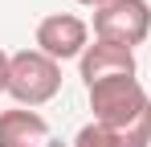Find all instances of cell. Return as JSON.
Wrapping results in <instances>:
<instances>
[{
  "mask_svg": "<svg viewBox=\"0 0 151 147\" xmlns=\"http://www.w3.org/2000/svg\"><path fill=\"white\" fill-rule=\"evenodd\" d=\"M78 4H90V8H102V4H110V0H78Z\"/></svg>",
  "mask_w": 151,
  "mask_h": 147,
  "instance_id": "cell-9",
  "label": "cell"
},
{
  "mask_svg": "<svg viewBox=\"0 0 151 147\" xmlns=\"http://www.w3.org/2000/svg\"><path fill=\"white\" fill-rule=\"evenodd\" d=\"M74 147H119V143H114V135H110L106 127H98V122H86V127L74 135Z\"/></svg>",
  "mask_w": 151,
  "mask_h": 147,
  "instance_id": "cell-7",
  "label": "cell"
},
{
  "mask_svg": "<svg viewBox=\"0 0 151 147\" xmlns=\"http://www.w3.org/2000/svg\"><path fill=\"white\" fill-rule=\"evenodd\" d=\"M0 147H61L37 110H0Z\"/></svg>",
  "mask_w": 151,
  "mask_h": 147,
  "instance_id": "cell-6",
  "label": "cell"
},
{
  "mask_svg": "<svg viewBox=\"0 0 151 147\" xmlns=\"http://www.w3.org/2000/svg\"><path fill=\"white\" fill-rule=\"evenodd\" d=\"M61 90V66L45 57L41 49H21L8 61V94L21 106H45L49 98H57Z\"/></svg>",
  "mask_w": 151,
  "mask_h": 147,
  "instance_id": "cell-2",
  "label": "cell"
},
{
  "mask_svg": "<svg viewBox=\"0 0 151 147\" xmlns=\"http://www.w3.org/2000/svg\"><path fill=\"white\" fill-rule=\"evenodd\" d=\"M86 94H90L94 122L106 127L110 135L127 131V127L151 106V98H147V90L139 86V78H106V82H98V86H90Z\"/></svg>",
  "mask_w": 151,
  "mask_h": 147,
  "instance_id": "cell-1",
  "label": "cell"
},
{
  "mask_svg": "<svg viewBox=\"0 0 151 147\" xmlns=\"http://www.w3.org/2000/svg\"><path fill=\"white\" fill-rule=\"evenodd\" d=\"M8 61H12V57L0 49V90H8Z\"/></svg>",
  "mask_w": 151,
  "mask_h": 147,
  "instance_id": "cell-8",
  "label": "cell"
},
{
  "mask_svg": "<svg viewBox=\"0 0 151 147\" xmlns=\"http://www.w3.org/2000/svg\"><path fill=\"white\" fill-rule=\"evenodd\" d=\"M94 37L114 45H143L151 37V4L147 0H110L94 8Z\"/></svg>",
  "mask_w": 151,
  "mask_h": 147,
  "instance_id": "cell-3",
  "label": "cell"
},
{
  "mask_svg": "<svg viewBox=\"0 0 151 147\" xmlns=\"http://www.w3.org/2000/svg\"><path fill=\"white\" fill-rule=\"evenodd\" d=\"M78 61H82L86 90L98 86V82H106V78H135V49L114 45V41H98L94 37V45H86V53Z\"/></svg>",
  "mask_w": 151,
  "mask_h": 147,
  "instance_id": "cell-5",
  "label": "cell"
},
{
  "mask_svg": "<svg viewBox=\"0 0 151 147\" xmlns=\"http://www.w3.org/2000/svg\"><path fill=\"white\" fill-rule=\"evenodd\" d=\"M90 45V24L74 17V12H49V17H41L37 24V49L53 57L57 66L65 61V57H82Z\"/></svg>",
  "mask_w": 151,
  "mask_h": 147,
  "instance_id": "cell-4",
  "label": "cell"
}]
</instances>
